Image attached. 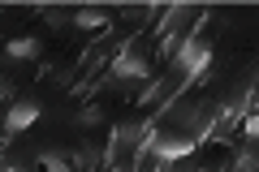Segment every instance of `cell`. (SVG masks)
<instances>
[{"label":"cell","mask_w":259,"mask_h":172,"mask_svg":"<svg viewBox=\"0 0 259 172\" xmlns=\"http://www.w3.org/2000/svg\"><path fill=\"white\" fill-rule=\"evenodd\" d=\"M112 69H117V78H151L147 39H143V35H130L125 47L117 52V61H112Z\"/></svg>","instance_id":"1"},{"label":"cell","mask_w":259,"mask_h":172,"mask_svg":"<svg viewBox=\"0 0 259 172\" xmlns=\"http://www.w3.org/2000/svg\"><path fill=\"white\" fill-rule=\"evenodd\" d=\"M151 146H156V155H160L164 163H177V159H186V155L199 146V138H194V134H182V129H164V134L151 138Z\"/></svg>","instance_id":"2"},{"label":"cell","mask_w":259,"mask_h":172,"mask_svg":"<svg viewBox=\"0 0 259 172\" xmlns=\"http://www.w3.org/2000/svg\"><path fill=\"white\" fill-rule=\"evenodd\" d=\"M207 61H212V39H207V35H190L182 43V52H177V65L190 69V73L207 69Z\"/></svg>","instance_id":"3"},{"label":"cell","mask_w":259,"mask_h":172,"mask_svg":"<svg viewBox=\"0 0 259 172\" xmlns=\"http://www.w3.org/2000/svg\"><path fill=\"white\" fill-rule=\"evenodd\" d=\"M35 117H39V99H18V103H9L5 134H22L26 125H35Z\"/></svg>","instance_id":"4"},{"label":"cell","mask_w":259,"mask_h":172,"mask_svg":"<svg viewBox=\"0 0 259 172\" xmlns=\"http://www.w3.org/2000/svg\"><path fill=\"white\" fill-rule=\"evenodd\" d=\"M139 134H143V121H121V125H112V159L121 155V146H134L139 142Z\"/></svg>","instance_id":"5"},{"label":"cell","mask_w":259,"mask_h":172,"mask_svg":"<svg viewBox=\"0 0 259 172\" xmlns=\"http://www.w3.org/2000/svg\"><path fill=\"white\" fill-rule=\"evenodd\" d=\"M5 52H9V61H35V56L44 52V43H39L35 35H22V39H9Z\"/></svg>","instance_id":"6"},{"label":"cell","mask_w":259,"mask_h":172,"mask_svg":"<svg viewBox=\"0 0 259 172\" xmlns=\"http://www.w3.org/2000/svg\"><path fill=\"white\" fill-rule=\"evenodd\" d=\"M233 172H259V142H242L233 155Z\"/></svg>","instance_id":"7"},{"label":"cell","mask_w":259,"mask_h":172,"mask_svg":"<svg viewBox=\"0 0 259 172\" xmlns=\"http://www.w3.org/2000/svg\"><path fill=\"white\" fill-rule=\"evenodd\" d=\"M74 22L82 30H100L104 22H108V13H104V9H82V13H74Z\"/></svg>","instance_id":"8"},{"label":"cell","mask_w":259,"mask_h":172,"mask_svg":"<svg viewBox=\"0 0 259 172\" xmlns=\"http://www.w3.org/2000/svg\"><path fill=\"white\" fill-rule=\"evenodd\" d=\"M44 172H78L69 155H44Z\"/></svg>","instance_id":"9"},{"label":"cell","mask_w":259,"mask_h":172,"mask_svg":"<svg viewBox=\"0 0 259 172\" xmlns=\"http://www.w3.org/2000/svg\"><path fill=\"white\" fill-rule=\"evenodd\" d=\"M104 121H108V108L104 103H87L82 108V125H104Z\"/></svg>","instance_id":"10"},{"label":"cell","mask_w":259,"mask_h":172,"mask_svg":"<svg viewBox=\"0 0 259 172\" xmlns=\"http://www.w3.org/2000/svg\"><path fill=\"white\" fill-rule=\"evenodd\" d=\"M242 134H246V142H259V112H255V117H246Z\"/></svg>","instance_id":"11"},{"label":"cell","mask_w":259,"mask_h":172,"mask_svg":"<svg viewBox=\"0 0 259 172\" xmlns=\"http://www.w3.org/2000/svg\"><path fill=\"white\" fill-rule=\"evenodd\" d=\"M5 172H35V168H30V163H13V159H9V163H5Z\"/></svg>","instance_id":"12"},{"label":"cell","mask_w":259,"mask_h":172,"mask_svg":"<svg viewBox=\"0 0 259 172\" xmlns=\"http://www.w3.org/2000/svg\"><path fill=\"white\" fill-rule=\"evenodd\" d=\"M160 172H186V168H177V163H164V168H160Z\"/></svg>","instance_id":"13"}]
</instances>
